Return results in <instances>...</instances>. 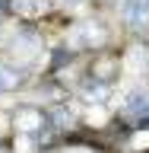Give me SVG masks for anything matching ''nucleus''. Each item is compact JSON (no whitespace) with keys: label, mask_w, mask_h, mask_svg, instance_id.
<instances>
[{"label":"nucleus","mask_w":149,"mask_h":153,"mask_svg":"<svg viewBox=\"0 0 149 153\" xmlns=\"http://www.w3.org/2000/svg\"><path fill=\"white\" fill-rule=\"evenodd\" d=\"M124 112H127V115H143V112H149V93H133L130 99H127V105H124Z\"/></svg>","instance_id":"7ed1b4c3"},{"label":"nucleus","mask_w":149,"mask_h":153,"mask_svg":"<svg viewBox=\"0 0 149 153\" xmlns=\"http://www.w3.org/2000/svg\"><path fill=\"white\" fill-rule=\"evenodd\" d=\"M124 13H127V19L133 26H140L149 16V0H124Z\"/></svg>","instance_id":"f03ea898"},{"label":"nucleus","mask_w":149,"mask_h":153,"mask_svg":"<svg viewBox=\"0 0 149 153\" xmlns=\"http://www.w3.org/2000/svg\"><path fill=\"white\" fill-rule=\"evenodd\" d=\"M64 3H79V0H64Z\"/></svg>","instance_id":"20e7f679"},{"label":"nucleus","mask_w":149,"mask_h":153,"mask_svg":"<svg viewBox=\"0 0 149 153\" xmlns=\"http://www.w3.org/2000/svg\"><path fill=\"white\" fill-rule=\"evenodd\" d=\"M19 83H22V74L13 64H3L0 61V93H13Z\"/></svg>","instance_id":"f257e3e1"},{"label":"nucleus","mask_w":149,"mask_h":153,"mask_svg":"<svg viewBox=\"0 0 149 153\" xmlns=\"http://www.w3.org/2000/svg\"><path fill=\"white\" fill-rule=\"evenodd\" d=\"M0 153H3V150H0Z\"/></svg>","instance_id":"39448f33"}]
</instances>
